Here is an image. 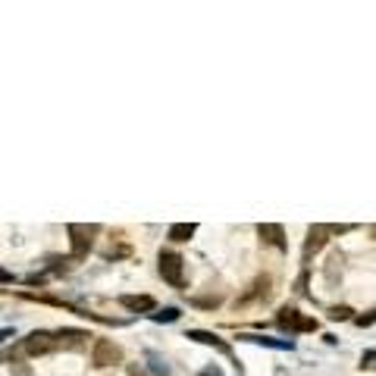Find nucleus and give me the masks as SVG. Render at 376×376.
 Returning a JSON list of instances; mask_svg holds the SVG:
<instances>
[{
  "label": "nucleus",
  "mask_w": 376,
  "mask_h": 376,
  "mask_svg": "<svg viewBox=\"0 0 376 376\" xmlns=\"http://www.w3.org/2000/svg\"><path fill=\"white\" fill-rule=\"evenodd\" d=\"M116 301L123 304L125 310H132V314H148L151 317V310H157V301L151 295H119Z\"/></svg>",
  "instance_id": "obj_9"
},
{
  "label": "nucleus",
  "mask_w": 376,
  "mask_h": 376,
  "mask_svg": "<svg viewBox=\"0 0 376 376\" xmlns=\"http://www.w3.org/2000/svg\"><path fill=\"white\" fill-rule=\"evenodd\" d=\"M66 232H69V242H73V254H69V260H85L88 258V251H91V245H95V236L101 232V226H97V223H91V226L69 223Z\"/></svg>",
  "instance_id": "obj_3"
},
{
  "label": "nucleus",
  "mask_w": 376,
  "mask_h": 376,
  "mask_svg": "<svg viewBox=\"0 0 376 376\" xmlns=\"http://www.w3.org/2000/svg\"><path fill=\"white\" fill-rule=\"evenodd\" d=\"M273 279L270 276H258V279L248 286V292L245 295H238V301H236V308H245V304H254V301H266L270 298V292H273Z\"/></svg>",
  "instance_id": "obj_8"
},
{
  "label": "nucleus",
  "mask_w": 376,
  "mask_h": 376,
  "mask_svg": "<svg viewBox=\"0 0 376 376\" xmlns=\"http://www.w3.org/2000/svg\"><path fill=\"white\" fill-rule=\"evenodd\" d=\"M179 317H182V310H179V308H160V310H154V314H151V320H154V323H176Z\"/></svg>",
  "instance_id": "obj_14"
},
{
  "label": "nucleus",
  "mask_w": 376,
  "mask_h": 376,
  "mask_svg": "<svg viewBox=\"0 0 376 376\" xmlns=\"http://www.w3.org/2000/svg\"><path fill=\"white\" fill-rule=\"evenodd\" d=\"M276 323H279V329H286V332H314L317 329V320L304 317L301 310H295V308H279Z\"/></svg>",
  "instance_id": "obj_5"
},
{
  "label": "nucleus",
  "mask_w": 376,
  "mask_h": 376,
  "mask_svg": "<svg viewBox=\"0 0 376 376\" xmlns=\"http://www.w3.org/2000/svg\"><path fill=\"white\" fill-rule=\"evenodd\" d=\"M7 339H13V329H10V326H3V329H0V345H3Z\"/></svg>",
  "instance_id": "obj_22"
},
{
  "label": "nucleus",
  "mask_w": 376,
  "mask_h": 376,
  "mask_svg": "<svg viewBox=\"0 0 376 376\" xmlns=\"http://www.w3.org/2000/svg\"><path fill=\"white\" fill-rule=\"evenodd\" d=\"M63 342L57 339L53 329H35L29 332L19 345H16V354H29V358H38V354H51V351H60Z\"/></svg>",
  "instance_id": "obj_1"
},
{
  "label": "nucleus",
  "mask_w": 376,
  "mask_h": 376,
  "mask_svg": "<svg viewBox=\"0 0 376 376\" xmlns=\"http://www.w3.org/2000/svg\"><path fill=\"white\" fill-rule=\"evenodd\" d=\"M329 317L332 320H348V317H351V310H348V308H332Z\"/></svg>",
  "instance_id": "obj_18"
},
{
  "label": "nucleus",
  "mask_w": 376,
  "mask_h": 376,
  "mask_svg": "<svg viewBox=\"0 0 376 376\" xmlns=\"http://www.w3.org/2000/svg\"><path fill=\"white\" fill-rule=\"evenodd\" d=\"M198 376H223V370L220 367H207V370H201Z\"/></svg>",
  "instance_id": "obj_21"
},
{
  "label": "nucleus",
  "mask_w": 376,
  "mask_h": 376,
  "mask_svg": "<svg viewBox=\"0 0 376 376\" xmlns=\"http://www.w3.org/2000/svg\"><path fill=\"white\" fill-rule=\"evenodd\" d=\"M258 236L264 238L266 245H273V248H279V251L288 248V245H286V229H282L279 223H260V226H258Z\"/></svg>",
  "instance_id": "obj_10"
},
{
  "label": "nucleus",
  "mask_w": 376,
  "mask_h": 376,
  "mask_svg": "<svg viewBox=\"0 0 376 376\" xmlns=\"http://www.w3.org/2000/svg\"><path fill=\"white\" fill-rule=\"evenodd\" d=\"M25 282H29V286H45V282H47V276H29V279H25Z\"/></svg>",
  "instance_id": "obj_20"
},
{
  "label": "nucleus",
  "mask_w": 376,
  "mask_h": 376,
  "mask_svg": "<svg viewBox=\"0 0 376 376\" xmlns=\"http://www.w3.org/2000/svg\"><path fill=\"white\" fill-rule=\"evenodd\" d=\"M185 339L201 342V345H210V348H216V351H220L223 358L236 361V351H232V345H229V342H223L220 336H216V332H207V329H188V332H185Z\"/></svg>",
  "instance_id": "obj_7"
},
{
  "label": "nucleus",
  "mask_w": 376,
  "mask_h": 376,
  "mask_svg": "<svg viewBox=\"0 0 376 376\" xmlns=\"http://www.w3.org/2000/svg\"><path fill=\"white\" fill-rule=\"evenodd\" d=\"M0 282H3V286H13V282H16V276L10 273V270H0Z\"/></svg>",
  "instance_id": "obj_19"
},
{
  "label": "nucleus",
  "mask_w": 376,
  "mask_h": 376,
  "mask_svg": "<svg viewBox=\"0 0 376 376\" xmlns=\"http://www.w3.org/2000/svg\"><path fill=\"white\" fill-rule=\"evenodd\" d=\"M192 304H195V308H216V304H220V295H214V298H192Z\"/></svg>",
  "instance_id": "obj_16"
},
{
  "label": "nucleus",
  "mask_w": 376,
  "mask_h": 376,
  "mask_svg": "<svg viewBox=\"0 0 376 376\" xmlns=\"http://www.w3.org/2000/svg\"><path fill=\"white\" fill-rule=\"evenodd\" d=\"M373 323H376V308L367 310V314H361V317H354V326H361V329L364 326H373Z\"/></svg>",
  "instance_id": "obj_15"
},
{
  "label": "nucleus",
  "mask_w": 376,
  "mask_h": 376,
  "mask_svg": "<svg viewBox=\"0 0 376 376\" xmlns=\"http://www.w3.org/2000/svg\"><path fill=\"white\" fill-rule=\"evenodd\" d=\"M119 361H123V348H119L116 342H110V339L95 342V348H91V364H95L97 370L113 367V364H119Z\"/></svg>",
  "instance_id": "obj_6"
},
{
  "label": "nucleus",
  "mask_w": 376,
  "mask_h": 376,
  "mask_svg": "<svg viewBox=\"0 0 376 376\" xmlns=\"http://www.w3.org/2000/svg\"><path fill=\"white\" fill-rule=\"evenodd\" d=\"M145 361H148V370L154 376H170V364H166V358L163 354H157V351H145Z\"/></svg>",
  "instance_id": "obj_12"
},
{
  "label": "nucleus",
  "mask_w": 376,
  "mask_h": 376,
  "mask_svg": "<svg viewBox=\"0 0 376 376\" xmlns=\"http://www.w3.org/2000/svg\"><path fill=\"white\" fill-rule=\"evenodd\" d=\"M157 266H160L163 282H170L173 288H185V260L179 251L163 248L160 254H157Z\"/></svg>",
  "instance_id": "obj_2"
},
{
  "label": "nucleus",
  "mask_w": 376,
  "mask_h": 376,
  "mask_svg": "<svg viewBox=\"0 0 376 376\" xmlns=\"http://www.w3.org/2000/svg\"><path fill=\"white\" fill-rule=\"evenodd\" d=\"M351 226H326V223H317V226H310L308 232V242H304V264H310V258L317 254L320 248H323L326 242H329V236H342V232H348Z\"/></svg>",
  "instance_id": "obj_4"
},
{
  "label": "nucleus",
  "mask_w": 376,
  "mask_h": 376,
  "mask_svg": "<svg viewBox=\"0 0 376 376\" xmlns=\"http://www.w3.org/2000/svg\"><path fill=\"white\" fill-rule=\"evenodd\" d=\"M195 232H198V226H195V223H173L166 236H170L173 242H188Z\"/></svg>",
  "instance_id": "obj_13"
},
{
  "label": "nucleus",
  "mask_w": 376,
  "mask_h": 376,
  "mask_svg": "<svg viewBox=\"0 0 376 376\" xmlns=\"http://www.w3.org/2000/svg\"><path fill=\"white\" fill-rule=\"evenodd\" d=\"M361 367L364 370H376V351H364L361 354Z\"/></svg>",
  "instance_id": "obj_17"
},
{
  "label": "nucleus",
  "mask_w": 376,
  "mask_h": 376,
  "mask_svg": "<svg viewBox=\"0 0 376 376\" xmlns=\"http://www.w3.org/2000/svg\"><path fill=\"white\" fill-rule=\"evenodd\" d=\"M238 339L254 342V345H264V348H276V351H292V348H295V342L292 339H270V336H251V332H245V336H238Z\"/></svg>",
  "instance_id": "obj_11"
},
{
  "label": "nucleus",
  "mask_w": 376,
  "mask_h": 376,
  "mask_svg": "<svg viewBox=\"0 0 376 376\" xmlns=\"http://www.w3.org/2000/svg\"><path fill=\"white\" fill-rule=\"evenodd\" d=\"M129 376H138V370H129Z\"/></svg>",
  "instance_id": "obj_23"
}]
</instances>
